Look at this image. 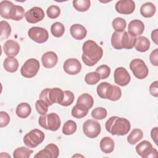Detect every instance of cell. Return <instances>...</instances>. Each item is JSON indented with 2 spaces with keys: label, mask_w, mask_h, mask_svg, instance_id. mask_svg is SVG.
I'll return each instance as SVG.
<instances>
[{
  "label": "cell",
  "mask_w": 158,
  "mask_h": 158,
  "mask_svg": "<svg viewBox=\"0 0 158 158\" xmlns=\"http://www.w3.org/2000/svg\"><path fill=\"white\" fill-rule=\"evenodd\" d=\"M123 32H117L113 33L111 37V44L112 47L115 49H122V46L121 44V39Z\"/></svg>",
  "instance_id": "36"
},
{
  "label": "cell",
  "mask_w": 158,
  "mask_h": 158,
  "mask_svg": "<svg viewBox=\"0 0 158 158\" xmlns=\"http://www.w3.org/2000/svg\"><path fill=\"white\" fill-rule=\"evenodd\" d=\"M40 67V62L37 59L33 58L28 59L21 67V75L25 78H33L38 72Z\"/></svg>",
  "instance_id": "6"
},
{
  "label": "cell",
  "mask_w": 158,
  "mask_h": 158,
  "mask_svg": "<svg viewBox=\"0 0 158 158\" xmlns=\"http://www.w3.org/2000/svg\"><path fill=\"white\" fill-rule=\"evenodd\" d=\"M101 127L100 123L93 119L86 120L83 125L84 134L89 138H96L101 133Z\"/></svg>",
  "instance_id": "7"
},
{
  "label": "cell",
  "mask_w": 158,
  "mask_h": 158,
  "mask_svg": "<svg viewBox=\"0 0 158 158\" xmlns=\"http://www.w3.org/2000/svg\"><path fill=\"white\" fill-rule=\"evenodd\" d=\"M25 14V13L23 7H22L21 6L15 5L10 19L15 21L20 20L23 18Z\"/></svg>",
  "instance_id": "37"
},
{
  "label": "cell",
  "mask_w": 158,
  "mask_h": 158,
  "mask_svg": "<svg viewBox=\"0 0 158 158\" xmlns=\"http://www.w3.org/2000/svg\"><path fill=\"white\" fill-rule=\"evenodd\" d=\"M151 63L154 66H158V49H155L149 56Z\"/></svg>",
  "instance_id": "47"
},
{
  "label": "cell",
  "mask_w": 158,
  "mask_h": 158,
  "mask_svg": "<svg viewBox=\"0 0 158 158\" xmlns=\"http://www.w3.org/2000/svg\"><path fill=\"white\" fill-rule=\"evenodd\" d=\"M151 43L149 40L145 36H139L136 39L135 48L136 51L141 52L147 51L150 48Z\"/></svg>",
  "instance_id": "21"
},
{
  "label": "cell",
  "mask_w": 158,
  "mask_h": 158,
  "mask_svg": "<svg viewBox=\"0 0 158 158\" xmlns=\"http://www.w3.org/2000/svg\"><path fill=\"white\" fill-rule=\"evenodd\" d=\"M51 31L54 36L56 38L61 37L65 32L64 25L60 22H55L51 25Z\"/></svg>",
  "instance_id": "32"
},
{
  "label": "cell",
  "mask_w": 158,
  "mask_h": 158,
  "mask_svg": "<svg viewBox=\"0 0 158 158\" xmlns=\"http://www.w3.org/2000/svg\"><path fill=\"white\" fill-rule=\"evenodd\" d=\"M94 104L93 97L88 93H83L81 94L77 99V104L82 106L88 109H91Z\"/></svg>",
  "instance_id": "27"
},
{
  "label": "cell",
  "mask_w": 158,
  "mask_h": 158,
  "mask_svg": "<svg viewBox=\"0 0 158 158\" xmlns=\"http://www.w3.org/2000/svg\"><path fill=\"white\" fill-rule=\"evenodd\" d=\"M96 72L99 75L101 80H104L107 78L110 75V69L107 65H101L96 68Z\"/></svg>",
  "instance_id": "42"
},
{
  "label": "cell",
  "mask_w": 158,
  "mask_h": 158,
  "mask_svg": "<svg viewBox=\"0 0 158 158\" xmlns=\"http://www.w3.org/2000/svg\"><path fill=\"white\" fill-rule=\"evenodd\" d=\"M19 62L15 57H8L4 60L3 66L4 69L10 73L15 72L19 68Z\"/></svg>",
  "instance_id": "25"
},
{
  "label": "cell",
  "mask_w": 158,
  "mask_h": 158,
  "mask_svg": "<svg viewBox=\"0 0 158 158\" xmlns=\"http://www.w3.org/2000/svg\"><path fill=\"white\" fill-rule=\"evenodd\" d=\"M34 157H47V158H54L53 154L51 151L46 146L44 149L40 151L36 154L35 155Z\"/></svg>",
  "instance_id": "45"
},
{
  "label": "cell",
  "mask_w": 158,
  "mask_h": 158,
  "mask_svg": "<svg viewBox=\"0 0 158 158\" xmlns=\"http://www.w3.org/2000/svg\"><path fill=\"white\" fill-rule=\"evenodd\" d=\"M136 151L138 155L143 158L156 157L157 151L154 148L151 143L146 140L143 141L136 146Z\"/></svg>",
  "instance_id": "8"
},
{
  "label": "cell",
  "mask_w": 158,
  "mask_h": 158,
  "mask_svg": "<svg viewBox=\"0 0 158 158\" xmlns=\"http://www.w3.org/2000/svg\"><path fill=\"white\" fill-rule=\"evenodd\" d=\"M136 37L132 36L130 35L128 31H123L122 39H121V44L123 49H132L135 46V41H136Z\"/></svg>",
  "instance_id": "22"
},
{
  "label": "cell",
  "mask_w": 158,
  "mask_h": 158,
  "mask_svg": "<svg viewBox=\"0 0 158 158\" xmlns=\"http://www.w3.org/2000/svg\"><path fill=\"white\" fill-rule=\"evenodd\" d=\"M44 133L42 131L38 129H33L24 136L23 140L27 146L34 148L44 141Z\"/></svg>",
  "instance_id": "4"
},
{
  "label": "cell",
  "mask_w": 158,
  "mask_h": 158,
  "mask_svg": "<svg viewBox=\"0 0 158 158\" xmlns=\"http://www.w3.org/2000/svg\"><path fill=\"white\" fill-rule=\"evenodd\" d=\"M115 8L119 14L129 15L134 12L135 2L132 0H120L116 2Z\"/></svg>",
  "instance_id": "12"
},
{
  "label": "cell",
  "mask_w": 158,
  "mask_h": 158,
  "mask_svg": "<svg viewBox=\"0 0 158 158\" xmlns=\"http://www.w3.org/2000/svg\"><path fill=\"white\" fill-rule=\"evenodd\" d=\"M48 97L51 106L54 103L60 104L64 98V91L59 88H49Z\"/></svg>",
  "instance_id": "18"
},
{
  "label": "cell",
  "mask_w": 158,
  "mask_h": 158,
  "mask_svg": "<svg viewBox=\"0 0 158 158\" xmlns=\"http://www.w3.org/2000/svg\"><path fill=\"white\" fill-rule=\"evenodd\" d=\"M109 85H110V83L107 82H102L100 84H99V85L97 86V89H96L97 93L101 98L105 99H106V94Z\"/></svg>",
  "instance_id": "44"
},
{
  "label": "cell",
  "mask_w": 158,
  "mask_h": 158,
  "mask_svg": "<svg viewBox=\"0 0 158 158\" xmlns=\"http://www.w3.org/2000/svg\"><path fill=\"white\" fill-rule=\"evenodd\" d=\"M10 120V116L7 112L4 111L0 112V127L1 128L6 127L9 124Z\"/></svg>",
  "instance_id": "46"
},
{
  "label": "cell",
  "mask_w": 158,
  "mask_h": 158,
  "mask_svg": "<svg viewBox=\"0 0 158 158\" xmlns=\"http://www.w3.org/2000/svg\"><path fill=\"white\" fill-rule=\"evenodd\" d=\"M46 14L49 18L54 19L59 16L60 14V9L59 7L56 5H51L47 9Z\"/></svg>",
  "instance_id": "43"
},
{
  "label": "cell",
  "mask_w": 158,
  "mask_h": 158,
  "mask_svg": "<svg viewBox=\"0 0 158 158\" xmlns=\"http://www.w3.org/2000/svg\"><path fill=\"white\" fill-rule=\"evenodd\" d=\"M156 10V7L155 5L151 2L143 4L140 8L141 14L146 18H150L152 17L154 15Z\"/></svg>",
  "instance_id": "26"
},
{
  "label": "cell",
  "mask_w": 158,
  "mask_h": 158,
  "mask_svg": "<svg viewBox=\"0 0 158 158\" xmlns=\"http://www.w3.org/2000/svg\"><path fill=\"white\" fill-rule=\"evenodd\" d=\"M114 81L116 84L121 86H127L131 80V77L124 67H120L117 68L114 73Z\"/></svg>",
  "instance_id": "10"
},
{
  "label": "cell",
  "mask_w": 158,
  "mask_h": 158,
  "mask_svg": "<svg viewBox=\"0 0 158 158\" xmlns=\"http://www.w3.org/2000/svg\"><path fill=\"white\" fill-rule=\"evenodd\" d=\"M58 61L57 54L52 51H48L43 54L41 62L43 65L46 69H51L55 67Z\"/></svg>",
  "instance_id": "16"
},
{
  "label": "cell",
  "mask_w": 158,
  "mask_h": 158,
  "mask_svg": "<svg viewBox=\"0 0 158 158\" xmlns=\"http://www.w3.org/2000/svg\"><path fill=\"white\" fill-rule=\"evenodd\" d=\"M44 12L41 7H33L25 13V17L27 22L36 23L41 21L44 18Z\"/></svg>",
  "instance_id": "11"
},
{
  "label": "cell",
  "mask_w": 158,
  "mask_h": 158,
  "mask_svg": "<svg viewBox=\"0 0 158 158\" xmlns=\"http://www.w3.org/2000/svg\"><path fill=\"white\" fill-rule=\"evenodd\" d=\"M144 30V24L139 20H131L128 26V33L132 36L136 37L143 34Z\"/></svg>",
  "instance_id": "15"
},
{
  "label": "cell",
  "mask_w": 158,
  "mask_h": 158,
  "mask_svg": "<svg viewBox=\"0 0 158 158\" xmlns=\"http://www.w3.org/2000/svg\"><path fill=\"white\" fill-rule=\"evenodd\" d=\"M143 137V133L141 130L138 128L133 129L127 137V141L129 144L133 145L140 141Z\"/></svg>",
  "instance_id": "28"
},
{
  "label": "cell",
  "mask_w": 158,
  "mask_h": 158,
  "mask_svg": "<svg viewBox=\"0 0 158 158\" xmlns=\"http://www.w3.org/2000/svg\"><path fill=\"white\" fill-rule=\"evenodd\" d=\"M101 80L99 75L96 72L88 73L85 77V82L89 85H93L98 83Z\"/></svg>",
  "instance_id": "39"
},
{
  "label": "cell",
  "mask_w": 158,
  "mask_h": 158,
  "mask_svg": "<svg viewBox=\"0 0 158 158\" xmlns=\"http://www.w3.org/2000/svg\"><path fill=\"white\" fill-rule=\"evenodd\" d=\"M14 4L9 1H2L0 2L1 16L6 19H10V15Z\"/></svg>",
  "instance_id": "19"
},
{
  "label": "cell",
  "mask_w": 158,
  "mask_h": 158,
  "mask_svg": "<svg viewBox=\"0 0 158 158\" xmlns=\"http://www.w3.org/2000/svg\"><path fill=\"white\" fill-rule=\"evenodd\" d=\"M74 94L69 90H65L64 91V98L62 101L60 102V105L62 106H69L71 105L74 101Z\"/></svg>",
  "instance_id": "40"
},
{
  "label": "cell",
  "mask_w": 158,
  "mask_h": 158,
  "mask_svg": "<svg viewBox=\"0 0 158 158\" xmlns=\"http://www.w3.org/2000/svg\"><path fill=\"white\" fill-rule=\"evenodd\" d=\"M105 127L107 132L112 135L123 136L129 132L131 125L128 120L125 118L112 116L107 120Z\"/></svg>",
  "instance_id": "2"
},
{
  "label": "cell",
  "mask_w": 158,
  "mask_h": 158,
  "mask_svg": "<svg viewBox=\"0 0 158 158\" xmlns=\"http://www.w3.org/2000/svg\"><path fill=\"white\" fill-rule=\"evenodd\" d=\"M88 110L87 108L76 104L72 109V115L76 118H81L88 114Z\"/></svg>",
  "instance_id": "30"
},
{
  "label": "cell",
  "mask_w": 158,
  "mask_h": 158,
  "mask_svg": "<svg viewBox=\"0 0 158 158\" xmlns=\"http://www.w3.org/2000/svg\"><path fill=\"white\" fill-rule=\"evenodd\" d=\"M158 81H155L153 83H152L149 86V93L150 94L156 97L157 98L158 97Z\"/></svg>",
  "instance_id": "48"
},
{
  "label": "cell",
  "mask_w": 158,
  "mask_h": 158,
  "mask_svg": "<svg viewBox=\"0 0 158 158\" xmlns=\"http://www.w3.org/2000/svg\"><path fill=\"white\" fill-rule=\"evenodd\" d=\"M28 35L31 40L37 43H43L49 38L47 30L39 27H33L30 28L28 31Z\"/></svg>",
  "instance_id": "9"
},
{
  "label": "cell",
  "mask_w": 158,
  "mask_h": 158,
  "mask_svg": "<svg viewBox=\"0 0 158 158\" xmlns=\"http://www.w3.org/2000/svg\"><path fill=\"white\" fill-rule=\"evenodd\" d=\"M33 151L26 147H20L15 149L13 152V157L14 158H28Z\"/></svg>",
  "instance_id": "29"
},
{
  "label": "cell",
  "mask_w": 158,
  "mask_h": 158,
  "mask_svg": "<svg viewBox=\"0 0 158 158\" xmlns=\"http://www.w3.org/2000/svg\"><path fill=\"white\" fill-rule=\"evenodd\" d=\"M130 69L134 76L138 79H144L148 75V68L142 59H135L132 60L130 64Z\"/></svg>",
  "instance_id": "5"
},
{
  "label": "cell",
  "mask_w": 158,
  "mask_h": 158,
  "mask_svg": "<svg viewBox=\"0 0 158 158\" xmlns=\"http://www.w3.org/2000/svg\"><path fill=\"white\" fill-rule=\"evenodd\" d=\"M77 129V123L72 120H67L62 128V133L65 135H71L73 134Z\"/></svg>",
  "instance_id": "33"
},
{
  "label": "cell",
  "mask_w": 158,
  "mask_h": 158,
  "mask_svg": "<svg viewBox=\"0 0 158 158\" xmlns=\"http://www.w3.org/2000/svg\"><path fill=\"white\" fill-rule=\"evenodd\" d=\"M46 146L48 147L51 151V152L53 154L54 158L58 157V156L59 155V148L57 145H56L55 144H53V143H50V144H48V145H46Z\"/></svg>",
  "instance_id": "49"
},
{
  "label": "cell",
  "mask_w": 158,
  "mask_h": 158,
  "mask_svg": "<svg viewBox=\"0 0 158 158\" xmlns=\"http://www.w3.org/2000/svg\"><path fill=\"white\" fill-rule=\"evenodd\" d=\"M107 115V110L102 107H98L94 109L91 112V116L96 120H102L106 117Z\"/></svg>",
  "instance_id": "38"
},
{
  "label": "cell",
  "mask_w": 158,
  "mask_h": 158,
  "mask_svg": "<svg viewBox=\"0 0 158 158\" xmlns=\"http://www.w3.org/2000/svg\"><path fill=\"white\" fill-rule=\"evenodd\" d=\"M31 112V107L27 102L20 103L17 106L15 110L16 115L21 118H25L28 117L30 115Z\"/></svg>",
  "instance_id": "24"
},
{
  "label": "cell",
  "mask_w": 158,
  "mask_h": 158,
  "mask_svg": "<svg viewBox=\"0 0 158 158\" xmlns=\"http://www.w3.org/2000/svg\"><path fill=\"white\" fill-rule=\"evenodd\" d=\"M74 8L79 12H85L88 10L91 6L89 0H75L72 2Z\"/></svg>",
  "instance_id": "31"
},
{
  "label": "cell",
  "mask_w": 158,
  "mask_h": 158,
  "mask_svg": "<svg viewBox=\"0 0 158 158\" xmlns=\"http://www.w3.org/2000/svg\"><path fill=\"white\" fill-rule=\"evenodd\" d=\"M49 88H46L44 89L40 93V99H43L44 101H46L48 104L49 105V106H51L50 102H49V97H48V93H49Z\"/></svg>",
  "instance_id": "50"
},
{
  "label": "cell",
  "mask_w": 158,
  "mask_h": 158,
  "mask_svg": "<svg viewBox=\"0 0 158 158\" xmlns=\"http://www.w3.org/2000/svg\"><path fill=\"white\" fill-rule=\"evenodd\" d=\"M157 34H158L157 29H155L151 33V38L156 44H157Z\"/></svg>",
  "instance_id": "52"
},
{
  "label": "cell",
  "mask_w": 158,
  "mask_h": 158,
  "mask_svg": "<svg viewBox=\"0 0 158 158\" xmlns=\"http://www.w3.org/2000/svg\"><path fill=\"white\" fill-rule=\"evenodd\" d=\"M38 123L45 130L55 131L60 128L61 122L59 116L52 112L41 115L38 119Z\"/></svg>",
  "instance_id": "3"
},
{
  "label": "cell",
  "mask_w": 158,
  "mask_h": 158,
  "mask_svg": "<svg viewBox=\"0 0 158 158\" xmlns=\"http://www.w3.org/2000/svg\"><path fill=\"white\" fill-rule=\"evenodd\" d=\"M157 133H158V128L154 127L151 130V136L152 140L154 141L156 145H157Z\"/></svg>",
  "instance_id": "51"
},
{
  "label": "cell",
  "mask_w": 158,
  "mask_h": 158,
  "mask_svg": "<svg viewBox=\"0 0 158 158\" xmlns=\"http://www.w3.org/2000/svg\"><path fill=\"white\" fill-rule=\"evenodd\" d=\"M122 96V90L121 89L116 86L110 85L109 86L106 94V97L107 99H109L112 101H115L118 100Z\"/></svg>",
  "instance_id": "20"
},
{
  "label": "cell",
  "mask_w": 158,
  "mask_h": 158,
  "mask_svg": "<svg viewBox=\"0 0 158 158\" xmlns=\"http://www.w3.org/2000/svg\"><path fill=\"white\" fill-rule=\"evenodd\" d=\"M63 69L66 73L73 75L80 72L81 70V65L78 59L70 58L64 62Z\"/></svg>",
  "instance_id": "13"
},
{
  "label": "cell",
  "mask_w": 158,
  "mask_h": 158,
  "mask_svg": "<svg viewBox=\"0 0 158 158\" xmlns=\"http://www.w3.org/2000/svg\"><path fill=\"white\" fill-rule=\"evenodd\" d=\"M20 44L15 40H8L3 46V50L5 54L8 57H14L20 51Z\"/></svg>",
  "instance_id": "14"
},
{
  "label": "cell",
  "mask_w": 158,
  "mask_h": 158,
  "mask_svg": "<svg viewBox=\"0 0 158 158\" xmlns=\"http://www.w3.org/2000/svg\"><path fill=\"white\" fill-rule=\"evenodd\" d=\"M114 141L110 137H104L100 141L101 150L105 154L111 153L114 149Z\"/></svg>",
  "instance_id": "23"
},
{
  "label": "cell",
  "mask_w": 158,
  "mask_h": 158,
  "mask_svg": "<svg viewBox=\"0 0 158 158\" xmlns=\"http://www.w3.org/2000/svg\"><path fill=\"white\" fill-rule=\"evenodd\" d=\"M82 60L87 66L94 65L102 57L103 50L95 41H86L82 46Z\"/></svg>",
  "instance_id": "1"
},
{
  "label": "cell",
  "mask_w": 158,
  "mask_h": 158,
  "mask_svg": "<svg viewBox=\"0 0 158 158\" xmlns=\"http://www.w3.org/2000/svg\"><path fill=\"white\" fill-rule=\"evenodd\" d=\"M112 25L113 28L117 32H123L124 31L126 26L127 22L125 20L121 17H116L114 19L112 22Z\"/></svg>",
  "instance_id": "34"
},
{
  "label": "cell",
  "mask_w": 158,
  "mask_h": 158,
  "mask_svg": "<svg viewBox=\"0 0 158 158\" xmlns=\"http://www.w3.org/2000/svg\"><path fill=\"white\" fill-rule=\"evenodd\" d=\"M49 105L48 103L43 99H38L36 101L35 103V108L36 111L40 115H45L46 114L48 110Z\"/></svg>",
  "instance_id": "41"
},
{
  "label": "cell",
  "mask_w": 158,
  "mask_h": 158,
  "mask_svg": "<svg viewBox=\"0 0 158 158\" xmlns=\"http://www.w3.org/2000/svg\"><path fill=\"white\" fill-rule=\"evenodd\" d=\"M70 32L72 36L77 40L84 39L87 35V30L85 27L80 24H74L70 27Z\"/></svg>",
  "instance_id": "17"
},
{
  "label": "cell",
  "mask_w": 158,
  "mask_h": 158,
  "mask_svg": "<svg viewBox=\"0 0 158 158\" xmlns=\"http://www.w3.org/2000/svg\"><path fill=\"white\" fill-rule=\"evenodd\" d=\"M0 28H1V40L7 39L11 33V27L9 23L6 21L2 20L0 22Z\"/></svg>",
  "instance_id": "35"
}]
</instances>
